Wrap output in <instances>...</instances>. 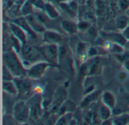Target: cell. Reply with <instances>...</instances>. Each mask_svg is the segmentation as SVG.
<instances>
[{"label": "cell", "instance_id": "obj_14", "mask_svg": "<svg viewBox=\"0 0 129 125\" xmlns=\"http://www.w3.org/2000/svg\"><path fill=\"white\" fill-rule=\"evenodd\" d=\"M61 25L63 30L69 34H75L79 31L78 24L72 21L64 20L61 22Z\"/></svg>", "mask_w": 129, "mask_h": 125}, {"label": "cell", "instance_id": "obj_15", "mask_svg": "<svg viewBox=\"0 0 129 125\" xmlns=\"http://www.w3.org/2000/svg\"><path fill=\"white\" fill-rule=\"evenodd\" d=\"M3 90L5 93H7L12 96H17L18 94V87L14 80H3Z\"/></svg>", "mask_w": 129, "mask_h": 125}, {"label": "cell", "instance_id": "obj_19", "mask_svg": "<svg viewBox=\"0 0 129 125\" xmlns=\"http://www.w3.org/2000/svg\"><path fill=\"white\" fill-rule=\"evenodd\" d=\"M34 7L33 4V0H27L23 3L21 8V13L24 17L32 15L34 12Z\"/></svg>", "mask_w": 129, "mask_h": 125}, {"label": "cell", "instance_id": "obj_26", "mask_svg": "<svg viewBox=\"0 0 129 125\" xmlns=\"http://www.w3.org/2000/svg\"><path fill=\"white\" fill-rule=\"evenodd\" d=\"M118 6L121 9L126 10L129 7V1L128 0H120L118 3Z\"/></svg>", "mask_w": 129, "mask_h": 125}, {"label": "cell", "instance_id": "obj_28", "mask_svg": "<svg viewBox=\"0 0 129 125\" xmlns=\"http://www.w3.org/2000/svg\"><path fill=\"white\" fill-rule=\"evenodd\" d=\"M126 46H127V49H128V51H129V40L128 41H127V43H126Z\"/></svg>", "mask_w": 129, "mask_h": 125}, {"label": "cell", "instance_id": "obj_21", "mask_svg": "<svg viewBox=\"0 0 129 125\" xmlns=\"http://www.w3.org/2000/svg\"><path fill=\"white\" fill-rule=\"evenodd\" d=\"M128 24H129V19L124 15L118 16L115 19L116 27L118 29H119L121 30H123L124 29H125L127 27Z\"/></svg>", "mask_w": 129, "mask_h": 125}, {"label": "cell", "instance_id": "obj_3", "mask_svg": "<svg viewBox=\"0 0 129 125\" xmlns=\"http://www.w3.org/2000/svg\"><path fill=\"white\" fill-rule=\"evenodd\" d=\"M39 49L42 52L46 61L53 66L58 64L59 49L58 45L44 43V45L40 46Z\"/></svg>", "mask_w": 129, "mask_h": 125}, {"label": "cell", "instance_id": "obj_5", "mask_svg": "<svg viewBox=\"0 0 129 125\" xmlns=\"http://www.w3.org/2000/svg\"><path fill=\"white\" fill-rule=\"evenodd\" d=\"M14 80L16 84L18 90V97L20 99L25 100L30 97L31 94L34 93V88L30 81L24 77H15Z\"/></svg>", "mask_w": 129, "mask_h": 125}, {"label": "cell", "instance_id": "obj_17", "mask_svg": "<svg viewBox=\"0 0 129 125\" xmlns=\"http://www.w3.org/2000/svg\"><path fill=\"white\" fill-rule=\"evenodd\" d=\"M88 44L85 43H80L78 44L77 48H76V52H77V55L80 59L81 61H86L87 58H88V49L90 48L89 46H87Z\"/></svg>", "mask_w": 129, "mask_h": 125}, {"label": "cell", "instance_id": "obj_9", "mask_svg": "<svg viewBox=\"0 0 129 125\" xmlns=\"http://www.w3.org/2000/svg\"><path fill=\"white\" fill-rule=\"evenodd\" d=\"M25 18H26L29 25L30 26L31 29L35 33H43L46 31V28H45L43 22L38 18L37 16H35L32 14L28 16H26Z\"/></svg>", "mask_w": 129, "mask_h": 125}, {"label": "cell", "instance_id": "obj_6", "mask_svg": "<svg viewBox=\"0 0 129 125\" xmlns=\"http://www.w3.org/2000/svg\"><path fill=\"white\" fill-rule=\"evenodd\" d=\"M51 65L46 61H42L37 62L30 65V68H27V77L30 79H39L40 78L48 67Z\"/></svg>", "mask_w": 129, "mask_h": 125}, {"label": "cell", "instance_id": "obj_7", "mask_svg": "<svg viewBox=\"0 0 129 125\" xmlns=\"http://www.w3.org/2000/svg\"><path fill=\"white\" fill-rule=\"evenodd\" d=\"M58 64L64 70H72L73 65V58L70 50L66 47H61L59 49Z\"/></svg>", "mask_w": 129, "mask_h": 125}, {"label": "cell", "instance_id": "obj_4", "mask_svg": "<svg viewBox=\"0 0 129 125\" xmlns=\"http://www.w3.org/2000/svg\"><path fill=\"white\" fill-rule=\"evenodd\" d=\"M30 115V107L25 100L20 99L13 107V118L18 123H24Z\"/></svg>", "mask_w": 129, "mask_h": 125}, {"label": "cell", "instance_id": "obj_8", "mask_svg": "<svg viewBox=\"0 0 129 125\" xmlns=\"http://www.w3.org/2000/svg\"><path fill=\"white\" fill-rule=\"evenodd\" d=\"M9 28L10 33L20 40L22 46L27 43V35L25 33V31L20 26H18V24L12 22V23H10L9 24Z\"/></svg>", "mask_w": 129, "mask_h": 125}, {"label": "cell", "instance_id": "obj_2", "mask_svg": "<svg viewBox=\"0 0 129 125\" xmlns=\"http://www.w3.org/2000/svg\"><path fill=\"white\" fill-rule=\"evenodd\" d=\"M21 55L23 59L24 65L25 63H27L28 65H32L37 62L45 61L39 47H35L31 44L26 43L23 45L21 51Z\"/></svg>", "mask_w": 129, "mask_h": 125}, {"label": "cell", "instance_id": "obj_11", "mask_svg": "<svg viewBox=\"0 0 129 125\" xmlns=\"http://www.w3.org/2000/svg\"><path fill=\"white\" fill-rule=\"evenodd\" d=\"M101 36L105 39L106 41H109L112 43H118L121 46H124L127 43L126 39L123 36L122 33H107V32H103L100 33Z\"/></svg>", "mask_w": 129, "mask_h": 125}, {"label": "cell", "instance_id": "obj_27", "mask_svg": "<svg viewBox=\"0 0 129 125\" xmlns=\"http://www.w3.org/2000/svg\"><path fill=\"white\" fill-rule=\"evenodd\" d=\"M43 89L41 88V87H35L34 88V92H36L37 93H38V94H40V93H43Z\"/></svg>", "mask_w": 129, "mask_h": 125}, {"label": "cell", "instance_id": "obj_10", "mask_svg": "<svg viewBox=\"0 0 129 125\" xmlns=\"http://www.w3.org/2000/svg\"><path fill=\"white\" fill-rule=\"evenodd\" d=\"M62 40V36L57 32L52 30H46L43 33V41L44 43L58 45Z\"/></svg>", "mask_w": 129, "mask_h": 125}, {"label": "cell", "instance_id": "obj_1", "mask_svg": "<svg viewBox=\"0 0 129 125\" xmlns=\"http://www.w3.org/2000/svg\"><path fill=\"white\" fill-rule=\"evenodd\" d=\"M3 65L9 68L15 78L27 76V69L23 61H21L18 53L13 49L3 52Z\"/></svg>", "mask_w": 129, "mask_h": 125}, {"label": "cell", "instance_id": "obj_13", "mask_svg": "<svg viewBox=\"0 0 129 125\" xmlns=\"http://www.w3.org/2000/svg\"><path fill=\"white\" fill-rule=\"evenodd\" d=\"M96 113L98 116L100 117V120L103 121L105 120L110 118L111 114H112V109L109 108L107 105H106L104 103H103V102L101 101V102L97 106Z\"/></svg>", "mask_w": 129, "mask_h": 125}, {"label": "cell", "instance_id": "obj_23", "mask_svg": "<svg viewBox=\"0 0 129 125\" xmlns=\"http://www.w3.org/2000/svg\"><path fill=\"white\" fill-rule=\"evenodd\" d=\"M3 80H14V76L12 75V72L9 70V68L3 65Z\"/></svg>", "mask_w": 129, "mask_h": 125}, {"label": "cell", "instance_id": "obj_12", "mask_svg": "<svg viewBox=\"0 0 129 125\" xmlns=\"http://www.w3.org/2000/svg\"><path fill=\"white\" fill-rule=\"evenodd\" d=\"M12 22H14L15 24L20 26L25 31V33L27 35V37L29 36L32 39H34L36 38V36H37L36 33L31 29V27L29 25V24H28V22H27L25 17L24 18H18L15 19Z\"/></svg>", "mask_w": 129, "mask_h": 125}, {"label": "cell", "instance_id": "obj_18", "mask_svg": "<svg viewBox=\"0 0 129 125\" xmlns=\"http://www.w3.org/2000/svg\"><path fill=\"white\" fill-rule=\"evenodd\" d=\"M112 124H115V125L129 124V114L123 112L116 114L112 118Z\"/></svg>", "mask_w": 129, "mask_h": 125}, {"label": "cell", "instance_id": "obj_25", "mask_svg": "<svg viewBox=\"0 0 129 125\" xmlns=\"http://www.w3.org/2000/svg\"><path fill=\"white\" fill-rule=\"evenodd\" d=\"M78 30L81 31H85L87 29H89L91 26V23L87 21H83L81 22H80L79 24H78Z\"/></svg>", "mask_w": 129, "mask_h": 125}, {"label": "cell", "instance_id": "obj_20", "mask_svg": "<svg viewBox=\"0 0 129 125\" xmlns=\"http://www.w3.org/2000/svg\"><path fill=\"white\" fill-rule=\"evenodd\" d=\"M44 12L46 13V15L50 19H55L59 15L56 9L51 3H46L45 4Z\"/></svg>", "mask_w": 129, "mask_h": 125}, {"label": "cell", "instance_id": "obj_22", "mask_svg": "<svg viewBox=\"0 0 129 125\" xmlns=\"http://www.w3.org/2000/svg\"><path fill=\"white\" fill-rule=\"evenodd\" d=\"M99 96H100V92H99V91H98V92H94V93H90V94L88 95V96L84 99V101H83L82 103H81V106H82V107H87V106L89 105L90 103H92L93 102L96 101V100L98 99Z\"/></svg>", "mask_w": 129, "mask_h": 125}, {"label": "cell", "instance_id": "obj_24", "mask_svg": "<svg viewBox=\"0 0 129 125\" xmlns=\"http://www.w3.org/2000/svg\"><path fill=\"white\" fill-rule=\"evenodd\" d=\"M72 108H75V105L74 103H72L71 105H69L68 102H66V104H63L62 105H61V108H60V114H63L66 111H67L68 113V111H70V110H72Z\"/></svg>", "mask_w": 129, "mask_h": 125}, {"label": "cell", "instance_id": "obj_16", "mask_svg": "<svg viewBox=\"0 0 129 125\" xmlns=\"http://www.w3.org/2000/svg\"><path fill=\"white\" fill-rule=\"evenodd\" d=\"M101 101L112 110L114 109L116 106V99L114 95L109 91H106L102 94Z\"/></svg>", "mask_w": 129, "mask_h": 125}]
</instances>
